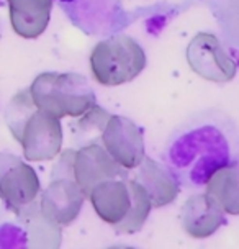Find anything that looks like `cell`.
<instances>
[{
	"instance_id": "6da1fadb",
	"label": "cell",
	"mask_w": 239,
	"mask_h": 249,
	"mask_svg": "<svg viewBox=\"0 0 239 249\" xmlns=\"http://www.w3.org/2000/svg\"><path fill=\"white\" fill-rule=\"evenodd\" d=\"M231 140L213 123H197L172 138L167 148V167L177 180L190 187L205 185L211 172L231 161Z\"/></svg>"
},
{
	"instance_id": "7a4b0ae2",
	"label": "cell",
	"mask_w": 239,
	"mask_h": 249,
	"mask_svg": "<svg viewBox=\"0 0 239 249\" xmlns=\"http://www.w3.org/2000/svg\"><path fill=\"white\" fill-rule=\"evenodd\" d=\"M28 90L38 110L59 120L79 118L97 104L87 77L76 72H43L36 75Z\"/></svg>"
},
{
	"instance_id": "3957f363",
	"label": "cell",
	"mask_w": 239,
	"mask_h": 249,
	"mask_svg": "<svg viewBox=\"0 0 239 249\" xmlns=\"http://www.w3.org/2000/svg\"><path fill=\"white\" fill-rule=\"evenodd\" d=\"M146 53L135 38L128 35L97 43L90 54V69L100 86L118 87L135 81L146 68Z\"/></svg>"
},
{
	"instance_id": "277c9868",
	"label": "cell",
	"mask_w": 239,
	"mask_h": 249,
	"mask_svg": "<svg viewBox=\"0 0 239 249\" xmlns=\"http://www.w3.org/2000/svg\"><path fill=\"white\" fill-rule=\"evenodd\" d=\"M185 56L190 69L205 81L224 84L236 77V62L213 33H197Z\"/></svg>"
},
{
	"instance_id": "5b68a950",
	"label": "cell",
	"mask_w": 239,
	"mask_h": 249,
	"mask_svg": "<svg viewBox=\"0 0 239 249\" xmlns=\"http://www.w3.org/2000/svg\"><path fill=\"white\" fill-rule=\"evenodd\" d=\"M100 140L115 162L126 171L138 167L146 156L143 130L126 117L110 115Z\"/></svg>"
},
{
	"instance_id": "8992f818",
	"label": "cell",
	"mask_w": 239,
	"mask_h": 249,
	"mask_svg": "<svg viewBox=\"0 0 239 249\" xmlns=\"http://www.w3.org/2000/svg\"><path fill=\"white\" fill-rule=\"evenodd\" d=\"M18 143L23 148L25 159L30 162L57 158L63 149L61 120L36 108L25 122Z\"/></svg>"
},
{
	"instance_id": "52a82bcc",
	"label": "cell",
	"mask_w": 239,
	"mask_h": 249,
	"mask_svg": "<svg viewBox=\"0 0 239 249\" xmlns=\"http://www.w3.org/2000/svg\"><path fill=\"white\" fill-rule=\"evenodd\" d=\"M41 192L38 174L17 156L0 153V197L18 213L33 203Z\"/></svg>"
},
{
	"instance_id": "ba28073f",
	"label": "cell",
	"mask_w": 239,
	"mask_h": 249,
	"mask_svg": "<svg viewBox=\"0 0 239 249\" xmlns=\"http://www.w3.org/2000/svg\"><path fill=\"white\" fill-rule=\"evenodd\" d=\"M120 176H123V167H120L99 143H88L74 154L72 179L82 190L84 197H87L97 184Z\"/></svg>"
},
{
	"instance_id": "9c48e42d",
	"label": "cell",
	"mask_w": 239,
	"mask_h": 249,
	"mask_svg": "<svg viewBox=\"0 0 239 249\" xmlns=\"http://www.w3.org/2000/svg\"><path fill=\"white\" fill-rule=\"evenodd\" d=\"M84 194L72 177H57L43 190L39 212L57 226H69L79 216L84 205Z\"/></svg>"
},
{
	"instance_id": "30bf717a",
	"label": "cell",
	"mask_w": 239,
	"mask_h": 249,
	"mask_svg": "<svg viewBox=\"0 0 239 249\" xmlns=\"http://www.w3.org/2000/svg\"><path fill=\"white\" fill-rule=\"evenodd\" d=\"M226 213L206 194L192 195L184 203L180 220L185 233L195 239H205L226 225Z\"/></svg>"
},
{
	"instance_id": "8fae6325",
	"label": "cell",
	"mask_w": 239,
	"mask_h": 249,
	"mask_svg": "<svg viewBox=\"0 0 239 249\" xmlns=\"http://www.w3.org/2000/svg\"><path fill=\"white\" fill-rule=\"evenodd\" d=\"M136 169L138 172L133 179L146 190L153 208L166 207L179 197L180 182L167 166L144 156Z\"/></svg>"
},
{
	"instance_id": "7c38bea8",
	"label": "cell",
	"mask_w": 239,
	"mask_h": 249,
	"mask_svg": "<svg viewBox=\"0 0 239 249\" xmlns=\"http://www.w3.org/2000/svg\"><path fill=\"white\" fill-rule=\"evenodd\" d=\"M95 213L105 223L118 225L131 208L128 179H108L97 184L87 195Z\"/></svg>"
},
{
	"instance_id": "4fadbf2b",
	"label": "cell",
	"mask_w": 239,
	"mask_h": 249,
	"mask_svg": "<svg viewBox=\"0 0 239 249\" xmlns=\"http://www.w3.org/2000/svg\"><path fill=\"white\" fill-rule=\"evenodd\" d=\"M12 28L18 36H41L51 20L52 0H7Z\"/></svg>"
},
{
	"instance_id": "5bb4252c",
	"label": "cell",
	"mask_w": 239,
	"mask_h": 249,
	"mask_svg": "<svg viewBox=\"0 0 239 249\" xmlns=\"http://www.w3.org/2000/svg\"><path fill=\"white\" fill-rule=\"evenodd\" d=\"M239 169L238 162L231 161L211 172L205 182L206 195L228 215L239 213Z\"/></svg>"
},
{
	"instance_id": "9a60e30c",
	"label": "cell",
	"mask_w": 239,
	"mask_h": 249,
	"mask_svg": "<svg viewBox=\"0 0 239 249\" xmlns=\"http://www.w3.org/2000/svg\"><path fill=\"white\" fill-rule=\"evenodd\" d=\"M128 187L131 192V208L128 215L113 228L117 230V233L121 234H135L144 226L153 205L146 190L135 179H128Z\"/></svg>"
},
{
	"instance_id": "2e32d148",
	"label": "cell",
	"mask_w": 239,
	"mask_h": 249,
	"mask_svg": "<svg viewBox=\"0 0 239 249\" xmlns=\"http://www.w3.org/2000/svg\"><path fill=\"white\" fill-rule=\"evenodd\" d=\"M34 110H36V107L33 104L28 89H26V90H21L17 93V95L12 97L10 104L7 107L5 120L8 124V130H10L12 136L15 138L17 141H20L23 124Z\"/></svg>"
},
{
	"instance_id": "e0dca14e",
	"label": "cell",
	"mask_w": 239,
	"mask_h": 249,
	"mask_svg": "<svg viewBox=\"0 0 239 249\" xmlns=\"http://www.w3.org/2000/svg\"><path fill=\"white\" fill-rule=\"evenodd\" d=\"M77 123H74V135H76V140H88L92 138L94 133L97 135H102L103 131L105 124H107L108 118H110V113L105 112L102 107L99 105H94L90 110H87L82 117H79Z\"/></svg>"
},
{
	"instance_id": "ac0fdd59",
	"label": "cell",
	"mask_w": 239,
	"mask_h": 249,
	"mask_svg": "<svg viewBox=\"0 0 239 249\" xmlns=\"http://www.w3.org/2000/svg\"><path fill=\"white\" fill-rule=\"evenodd\" d=\"M74 154H76V151L74 149H68L61 154L59 162H57L54 166V169H52V177H54V179H57V177H72Z\"/></svg>"
},
{
	"instance_id": "d6986e66",
	"label": "cell",
	"mask_w": 239,
	"mask_h": 249,
	"mask_svg": "<svg viewBox=\"0 0 239 249\" xmlns=\"http://www.w3.org/2000/svg\"><path fill=\"white\" fill-rule=\"evenodd\" d=\"M59 2H66V3H69V2H74V0H59Z\"/></svg>"
}]
</instances>
